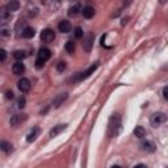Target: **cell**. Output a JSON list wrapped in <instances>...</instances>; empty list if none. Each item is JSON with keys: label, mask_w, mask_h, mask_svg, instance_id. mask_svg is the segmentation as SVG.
<instances>
[{"label": "cell", "mask_w": 168, "mask_h": 168, "mask_svg": "<svg viewBox=\"0 0 168 168\" xmlns=\"http://www.w3.org/2000/svg\"><path fill=\"white\" fill-rule=\"evenodd\" d=\"M119 131H121V117L118 114H113L109 121V126H108V135L109 138H113L118 135Z\"/></svg>", "instance_id": "6da1fadb"}, {"label": "cell", "mask_w": 168, "mask_h": 168, "mask_svg": "<svg viewBox=\"0 0 168 168\" xmlns=\"http://www.w3.org/2000/svg\"><path fill=\"white\" fill-rule=\"evenodd\" d=\"M166 121H167V116L164 114V113L158 112V113H154V114L151 116L150 124H151V126H154V128H158V126H160L161 124H164Z\"/></svg>", "instance_id": "7a4b0ae2"}, {"label": "cell", "mask_w": 168, "mask_h": 168, "mask_svg": "<svg viewBox=\"0 0 168 168\" xmlns=\"http://www.w3.org/2000/svg\"><path fill=\"white\" fill-rule=\"evenodd\" d=\"M41 40L46 42V44H50L55 40V33H54L53 29H45V30H42L41 33Z\"/></svg>", "instance_id": "3957f363"}, {"label": "cell", "mask_w": 168, "mask_h": 168, "mask_svg": "<svg viewBox=\"0 0 168 168\" xmlns=\"http://www.w3.org/2000/svg\"><path fill=\"white\" fill-rule=\"evenodd\" d=\"M97 67H99V63L92 64L87 71H84V72H80V75H77V77H76L75 80H84V79H87V77H89V76H91V75L95 72Z\"/></svg>", "instance_id": "277c9868"}, {"label": "cell", "mask_w": 168, "mask_h": 168, "mask_svg": "<svg viewBox=\"0 0 168 168\" xmlns=\"http://www.w3.org/2000/svg\"><path fill=\"white\" fill-rule=\"evenodd\" d=\"M26 118H28V116L24 114V113H21V114H13V116L11 117V121L9 122H11L12 126H19L22 122H25Z\"/></svg>", "instance_id": "5b68a950"}, {"label": "cell", "mask_w": 168, "mask_h": 168, "mask_svg": "<svg viewBox=\"0 0 168 168\" xmlns=\"http://www.w3.org/2000/svg\"><path fill=\"white\" fill-rule=\"evenodd\" d=\"M93 41H95V37L93 34H88L86 38H84V42H83V47H84V51L86 53H89L92 50V45H93Z\"/></svg>", "instance_id": "8992f818"}, {"label": "cell", "mask_w": 168, "mask_h": 168, "mask_svg": "<svg viewBox=\"0 0 168 168\" xmlns=\"http://www.w3.org/2000/svg\"><path fill=\"white\" fill-rule=\"evenodd\" d=\"M50 57H51V51H50L49 49H46V47H44V49H41V50L38 51V57H37V59L45 63L46 61H49Z\"/></svg>", "instance_id": "52a82bcc"}, {"label": "cell", "mask_w": 168, "mask_h": 168, "mask_svg": "<svg viewBox=\"0 0 168 168\" xmlns=\"http://www.w3.org/2000/svg\"><path fill=\"white\" fill-rule=\"evenodd\" d=\"M17 87H19L21 92H28L29 89H30V82H29V79H26V77H22V79H20L19 83H17Z\"/></svg>", "instance_id": "ba28073f"}, {"label": "cell", "mask_w": 168, "mask_h": 168, "mask_svg": "<svg viewBox=\"0 0 168 168\" xmlns=\"http://www.w3.org/2000/svg\"><path fill=\"white\" fill-rule=\"evenodd\" d=\"M58 29L61 33H68L71 30V22L68 20H62L61 22H59Z\"/></svg>", "instance_id": "9c48e42d"}, {"label": "cell", "mask_w": 168, "mask_h": 168, "mask_svg": "<svg viewBox=\"0 0 168 168\" xmlns=\"http://www.w3.org/2000/svg\"><path fill=\"white\" fill-rule=\"evenodd\" d=\"M38 134H40V128L34 126V128H32L30 130H29V133H28V135H26V141H28V142L35 141V138L38 137Z\"/></svg>", "instance_id": "30bf717a"}, {"label": "cell", "mask_w": 168, "mask_h": 168, "mask_svg": "<svg viewBox=\"0 0 168 168\" xmlns=\"http://www.w3.org/2000/svg\"><path fill=\"white\" fill-rule=\"evenodd\" d=\"M95 8L91 7V5H87V7H84L82 9V13H83V17L84 19H92V17L95 16Z\"/></svg>", "instance_id": "8fae6325"}, {"label": "cell", "mask_w": 168, "mask_h": 168, "mask_svg": "<svg viewBox=\"0 0 168 168\" xmlns=\"http://www.w3.org/2000/svg\"><path fill=\"white\" fill-rule=\"evenodd\" d=\"M24 71H25V66H24L22 62H16V63H13V66H12V72H13L15 75H21Z\"/></svg>", "instance_id": "7c38bea8"}, {"label": "cell", "mask_w": 168, "mask_h": 168, "mask_svg": "<svg viewBox=\"0 0 168 168\" xmlns=\"http://www.w3.org/2000/svg\"><path fill=\"white\" fill-rule=\"evenodd\" d=\"M141 148L143 150V151H147V152H154L155 151V145L152 142L150 141H145L141 143Z\"/></svg>", "instance_id": "4fadbf2b"}, {"label": "cell", "mask_w": 168, "mask_h": 168, "mask_svg": "<svg viewBox=\"0 0 168 168\" xmlns=\"http://www.w3.org/2000/svg\"><path fill=\"white\" fill-rule=\"evenodd\" d=\"M20 8V3L16 2V0H11V2L7 4V7H5V9H7L9 13L11 12H15V11H19Z\"/></svg>", "instance_id": "5bb4252c"}, {"label": "cell", "mask_w": 168, "mask_h": 168, "mask_svg": "<svg viewBox=\"0 0 168 168\" xmlns=\"http://www.w3.org/2000/svg\"><path fill=\"white\" fill-rule=\"evenodd\" d=\"M66 126L67 125H57V126H54V128L50 130V137L53 138V137H57L61 131H63L64 129H66Z\"/></svg>", "instance_id": "9a60e30c"}, {"label": "cell", "mask_w": 168, "mask_h": 168, "mask_svg": "<svg viewBox=\"0 0 168 168\" xmlns=\"http://www.w3.org/2000/svg\"><path fill=\"white\" fill-rule=\"evenodd\" d=\"M66 99H67V93H61L59 96H57V99H55V100L53 101V105L55 106V108H59Z\"/></svg>", "instance_id": "2e32d148"}, {"label": "cell", "mask_w": 168, "mask_h": 168, "mask_svg": "<svg viewBox=\"0 0 168 168\" xmlns=\"http://www.w3.org/2000/svg\"><path fill=\"white\" fill-rule=\"evenodd\" d=\"M21 35L24 38H32L34 35V29L32 26H26L25 29H24V32L21 33Z\"/></svg>", "instance_id": "e0dca14e"}, {"label": "cell", "mask_w": 168, "mask_h": 168, "mask_svg": "<svg viewBox=\"0 0 168 168\" xmlns=\"http://www.w3.org/2000/svg\"><path fill=\"white\" fill-rule=\"evenodd\" d=\"M134 135L137 138H143V137H146V130L143 126H137V128L134 129Z\"/></svg>", "instance_id": "ac0fdd59"}, {"label": "cell", "mask_w": 168, "mask_h": 168, "mask_svg": "<svg viewBox=\"0 0 168 168\" xmlns=\"http://www.w3.org/2000/svg\"><path fill=\"white\" fill-rule=\"evenodd\" d=\"M75 47H76V45H75L74 40H70V41H67V42H66V46H64V49H66V51H67V53L72 54V53L75 51Z\"/></svg>", "instance_id": "d6986e66"}, {"label": "cell", "mask_w": 168, "mask_h": 168, "mask_svg": "<svg viewBox=\"0 0 168 168\" xmlns=\"http://www.w3.org/2000/svg\"><path fill=\"white\" fill-rule=\"evenodd\" d=\"M79 11H80V5L79 4H74V5H71V7H70L68 15L70 16H76L77 13H79Z\"/></svg>", "instance_id": "ffe728a7"}, {"label": "cell", "mask_w": 168, "mask_h": 168, "mask_svg": "<svg viewBox=\"0 0 168 168\" xmlns=\"http://www.w3.org/2000/svg\"><path fill=\"white\" fill-rule=\"evenodd\" d=\"M0 147H2V150H3V151L4 152H12V150H13V148H12V145H11V143H8V142H5V141H3L2 143H0Z\"/></svg>", "instance_id": "44dd1931"}, {"label": "cell", "mask_w": 168, "mask_h": 168, "mask_svg": "<svg viewBox=\"0 0 168 168\" xmlns=\"http://www.w3.org/2000/svg\"><path fill=\"white\" fill-rule=\"evenodd\" d=\"M13 57L17 59V62H21L22 59L26 57V54H25V51H22V50H17V51L13 53Z\"/></svg>", "instance_id": "7402d4cb"}, {"label": "cell", "mask_w": 168, "mask_h": 168, "mask_svg": "<svg viewBox=\"0 0 168 168\" xmlns=\"http://www.w3.org/2000/svg\"><path fill=\"white\" fill-rule=\"evenodd\" d=\"M66 67H67V64H66V62H59L58 66H57V70L59 71V72H63V71L66 70Z\"/></svg>", "instance_id": "603a6c76"}, {"label": "cell", "mask_w": 168, "mask_h": 168, "mask_svg": "<svg viewBox=\"0 0 168 168\" xmlns=\"http://www.w3.org/2000/svg\"><path fill=\"white\" fill-rule=\"evenodd\" d=\"M83 34H84V32H83L82 28H76V29H75V37H76V38H82Z\"/></svg>", "instance_id": "cb8c5ba5"}, {"label": "cell", "mask_w": 168, "mask_h": 168, "mask_svg": "<svg viewBox=\"0 0 168 168\" xmlns=\"http://www.w3.org/2000/svg\"><path fill=\"white\" fill-rule=\"evenodd\" d=\"M17 108H20V109H22V108L24 106H25V99H24V97H20L19 100H17Z\"/></svg>", "instance_id": "d4e9b609"}, {"label": "cell", "mask_w": 168, "mask_h": 168, "mask_svg": "<svg viewBox=\"0 0 168 168\" xmlns=\"http://www.w3.org/2000/svg\"><path fill=\"white\" fill-rule=\"evenodd\" d=\"M5 58H7V51H5L4 49H2V50H0V61L4 62Z\"/></svg>", "instance_id": "484cf974"}, {"label": "cell", "mask_w": 168, "mask_h": 168, "mask_svg": "<svg viewBox=\"0 0 168 168\" xmlns=\"http://www.w3.org/2000/svg\"><path fill=\"white\" fill-rule=\"evenodd\" d=\"M9 34H11L9 29H7V28H3L2 29V35H3V37H7V35H9Z\"/></svg>", "instance_id": "4316f807"}, {"label": "cell", "mask_w": 168, "mask_h": 168, "mask_svg": "<svg viewBox=\"0 0 168 168\" xmlns=\"http://www.w3.org/2000/svg\"><path fill=\"white\" fill-rule=\"evenodd\" d=\"M163 97L166 100H168V87H164L163 88Z\"/></svg>", "instance_id": "83f0119b"}, {"label": "cell", "mask_w": 168, "mask_h": 168, "mask_svg": "<svg viewBox=\"0 0 168 168\" xmlns=\"http://www.w3.org/2000/svg\"><path fill=\"white\" fill-rule=\"evenodd\" d=\"M44 62H41V61H38V59H37V61H35V67H37V68H41V67H44Z\"/></svg>", "instance_id": "f1b7e54d"}, {"label": "cell", "mask_w": 168, "mask_h": 168, "mask_svg": "<svg viewBox=\"0 0 168 168\" xmlns=\"http://www.w3.org/2000/svg\"><path fill=\"white\" fill-rule=\"evenodd\" d=\"M5 97H7V99H13V97H15V96H13V92H12V91H8L7 93H5Z\"/></svg>", "instance_id": "f546056e"}, {"label": "cell", "mask_w": 168, "mask_h": 168, "mask_svg": "<svg viewBox=\"0 0 168 168\" xmlns=\"http://www.w3.org/2000/svg\"><path fill=\"white\" fill-rule=\"evenodd\" d=\"M134 168H147V167H146L145 164H137Z\"/></svg>", "instance_id": "4dcf8cb0"}, {"label": "cell", "mask_w": 168, "mask_h": 168, "mask_svg": "<svg viewBox=\"0 0 168 168\" xmlns=\"http://www.w3.org/2000/svg\"><path fill=\"white\" fill-rule=\"evenodd\" d=\"M112 168H121V167H119V166H113Z\"/></svg>", "instance_id": "1f68e13d"}]
</instances>
